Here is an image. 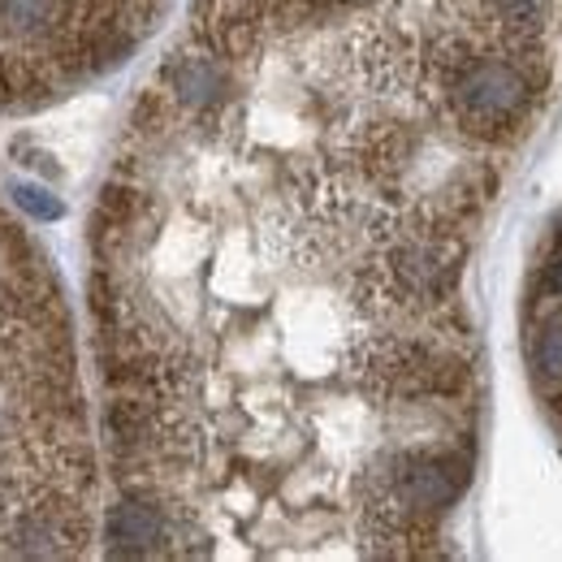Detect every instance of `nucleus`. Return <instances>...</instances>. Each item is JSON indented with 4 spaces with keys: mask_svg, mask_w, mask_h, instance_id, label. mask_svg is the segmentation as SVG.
<instances>
[{
    "mask_svg": "<svg viewBox=\"0 0 562 562\" xmlns=\"http://www.w3.org/2000/svg\"><path fill=\"white\" fill-rule=\"evenodd\" d=\"M528 355H532V368L541 376V385L559 398L562 394V316H550L546 325L532 329L528 338Z\"/></svg>",
    "mask_w": 562,
    "mask_h": 562,
    "instance_id": "4",
    "label": "nucleus"
},
{
    "mask_svg": "<svg viewBox=\"0 0 562 562\" xmlns=\"http://www.w3.org/2000/svg\"><path fill=\"white\" fill-rule=\"evenodd\" d=\"M546 294L562 299V238L554 243V251H550V260H546Z\"/></svg>",
    "mask_w": 562,
    "mask_h": 562,
    "instance_id": "5",
    "label": "nucleus"
},
{
    "mask_svg": "<svg viewBox=\"0 0 562 562\" xmlns=\"http://www.w3.org/2000/svg\"><path fill=\"white\" fill-rule=\"evenodd\" d=\"M165 0H0V117L40 113L117 70Z\"/></svg>",
    "mask_w": 562,
    "mask_h": 562,
    "instance_id": "3",
    "label": "nucleus"
},
{
    "mask_svg": "<svg viewBox=\"0 0 562 562\" xmlns=\"http://www.w3.org/2000/svg\"><path fill=\"white\" fill-rule=\"evenodd\" d=\"M95 506L66 285L44 243L0 204V562L87 554Z\"/></svg>",
    "mask_w": 562,
    "mask_h": 562,
    "instance_id": "2",
    "label": "nucleus"
},
{
    "mask_svg": "<svg viewBox=\"0 0 562 562\" xmlns=\"http://www.w3.org/2000/svg\"><path fill=\"white\" fill-rule=\"evenodd\" d=\"M490 0H195L91 209L113 559H437L472 481L450 87Z\"/></svg>",
    "mask_w": 562,
    "mask_h": 562,
    "instance_id": "1",
    "label": "nucleus"
}]
</instances>
